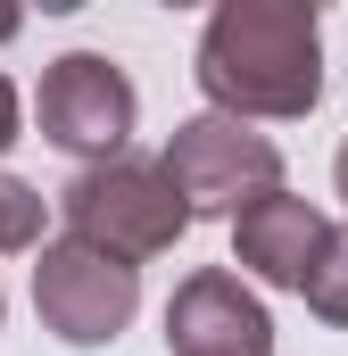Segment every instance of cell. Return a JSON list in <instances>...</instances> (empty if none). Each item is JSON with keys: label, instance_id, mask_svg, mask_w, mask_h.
<instances>
[{"label": "cell", "instance_id": "cell-1", "mask_svg": "<svg viewBox=\"0 0 348 356\" xmlns=\"http://www.w3.org/2000/svg\"><path fill=\"white\" fill-rule=\"evenodd\" d=\"M191 75L207 116L232 124H290L324 99V17L315 0H224L199 25Z\"/></svg>", "mask_w": 348, "mask_h": 356}, {"label": "cell", "instance_id": "cell-2", "mask_svg": "<svg viewBox=\"0 0 348 356\" xmlns=\"http://www.w3.org/2000/svg\"><path fill=\"white\" fill-rule=\"evenodd\" d=\"M58 216H67V241H84L100 257L141 273V257H166L174 241L191 232V207L166 182L158 158H108V166H84V175L58 191Z\"/></svg>", "mask_w": 348, "mask_h": 356}, {"label": "cell", "instance_id": "cell-3", "mask_svg": "<svg viewBox=\"0 0 348 356\" xmlns=\"http://www.w3.org/2000/svg\"><path fill=\"white\" fill-rule=\"evenodd\" d=\"M33 315H42V332L67 340V348H108V340L141 315V273L58 232V241L33 249Z\"/></svg>", "mask_w": 348, "mask_h": 356}, {"label": "cell", "instance_id": "cell-4", "mask_svg": "<svg viewBox=\"0 0 348 356\" xmlns=\"http://www.w3.org/2000/svg\"><path fill=\"white\" fill-rule=\"evenodd\" d=\"M33 116H42V141H50V149H67V158H84V166H108V158H125L141 99H133V75H125L108 50H67V58L42 67Z\"/></svg>", "mask_w": 348, "mask_h": 356}, {"label": "cell", "instance_id": "cell-5", "mask_svg": "<svg viewBox=\"0 0 348 356\" xmlns=\"http://www.w3.org/2000/svg\"><path fill=\"white\" fill-rule=\"evenodd\" d=\"M166 182L182 191V207H191V224L199 216H241V207H258L265 191H282V149L265 141L258 124H232V116H191V124H174L166 141Z\"/></svg>", "mask_w": 348, "mask_h": 356}, {"label": "cell", "instance_id": "cell-6", "mask_svg": "<svg viewBox=\"0 0 348 356\" xmlns=\"http://www.w3.org/2000/svg\"><path fill=\"white\" fill-rule=\"evenodd\" d=\"M166 348L174 356H274V315L241 273L199 266L166 298Z\"/></svg>", "mask_w": 348, "mask_h": 356}, {"label": "cell", "instance_id": "cell-7", "mask_svg": "<svg viewBox=\"0 0 348 356\" xmlns=\"http://www.w3.org/2000/svg\"><path fill=\"white\" fill-rule=\"evenodd\" d=\"M324 241H332V216L315 199H299V191H265L258 207L232 216V257L274 290H299L315 273V257H324Z\"/></svg>", "mask_w": 348, "mask_h": 356}, {"label": "cell", "instance_id": "cell-8", "mask_svg": "<svg viewBox=\"0 0 348 356\" xmlns=\"http://www.w3.org/2000/svg\"><path fill=\"white\" fill-rule=\"evenodd\" d=\"M42 224H50V199H42L33 182L0 175V257H25V249H42Z\"/></svg>", "mask_w": 348, "mask_h": 356}, {"label": "cell", "instance_id": "cell-9", "mask_svg": "<svg viewBox=\"0 0 348 356\" xmlns=\"http://www.w3.org/2000/svg\"><path fill=\"white\" fill-rule=\"evenodd\" d=\"M299 298H307L324 323H348V232L324 241V257H315V273L299 282Z\"/></svg>", "mask_w": 348, "mask_h": 356}, {"label": "cell", "instance_id": "cell-10", "mask_svg": "<svg viewBox=\"0 0 348 356\" xmlns=\"http://www.w3.org/2000/svg\"><path fill=\"white\" fill-rule=\"evenodd\" d=\"M17 116H25V108H17V83H8V75H0V149H8V141H17Z\"/></svg>", "mask_w": 348, "mask_h": 356}, {"label": "cell", "instance_id": "cell-11", "mask_svg": "<svg viewBox=\"0 0 348 356\" xmlns=\"http://www.w3.org/2000/svg\"><path fill=\"white\" fill-rule=\"evenodd\" d=\"M332 182H340V199H348V141H340V158H332Z\"/></svg>", "mask_w": 348, "mask_h": 356}, {"label": "cell", "instance_id": "cell-12", "mask_svg": "<svg viewBox=\"0 0 348 356\" xmlns=\"http://www.w3.org/2000/svg\"><path fill=\"white\" fill-rule=\"evenodd\" d=\"M17 25H25V17H17V8H0V42H17Z\"/></svg>", "mask_w": 348, "mask_h": 356}]
</instances>
